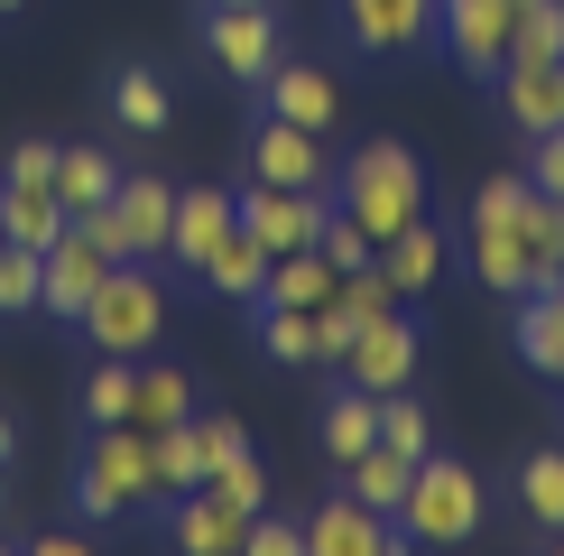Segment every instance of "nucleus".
Instances as JSON below:
<instances>
[{
	"instance_id": "1",
	"label": "nucleus",
	"mask_w": 564,
	"mask_h": 556,
	"mask_svg": "<svg viewBox=\"0 0 564 556\" xmlns=\"http://www.w3.org/2000/svg\"><path fill=\"white\" fill-rule=\"evenodd\" d=\"M75 334L93 343V353H121V362L149 353V343L167 334V278H158V260H111L102 288L84 297Z\"/></svg>"
},
{
	"instance_id": "2",
	"label": "nucleus",
	"mask_w": 564,
	"mask_h": 556,
	"mask_svg": "<svg viewBox=\"0 0 564 556\" xmlns=\"http://www.w3.org/2000/svg\"><path fill=\"white\" fill-rule=\"evenodd\" d=\"M343 214L370 232V250H380L398 223L426 214V168H416L408 139H370V149H351V168H343Z\"/></svg>"
},
{
	"instance_id": "3",
	"label": "nucleus",
	"mask_w": 564,
	"mask_h": 556,
	"mask_svg": "<svg viewBox=\"0 0 564 556\" xmlns=\"http://www.w3.org/2000/svg\"><path fill=\"white\" fill-rule=\"evenodd\" d=\"M158 492V463H149V427H93L84 455H75V501L93 528L130 520L139 501Z\"/></svg>"
},
{
	"instance_id": "4",
	"label": "nucleus",
	"mask_w": 564,
	"mask_h": 556,
	"mask_svg": "<svg viewBox=\"0 0 564 556\" xmlns=\"http://www.w3.org/2000/svg\"><path fill=\"white\" fill-rule=\"evenodd\" d=\"M481 528V473L454 455H426L408 473V501H398V538L408 547H454Z\"/></svg>"
},
{
	"instance_id": "5",
	"label": "nucleus",
	"mask_w": 564,
	"mask_h": 556,
	"mask_svg": "<svg viewBox=\"0 0 564 556\" xmlns=\"http://www.w3.org/2000/svg\"><path fill=\"white\" fill-rule=\"evenodd\" d=\"M324 214H334L324 185H260V177H250V195H231V223L260 232L269 260H278V250H305V242L324 232Z\"/></svg>"
},
{
	"instance_id": "6",
	"label": "nucleus",
	"mask_w": 564,
	"mask_h": 556,
	"mask_svg": "<svg viewBox=\"0 0 564 556\" xmlns=\"http://www.w3.org/2000/svg\"><path fill=\"white\" fill-rule=\"evenodd\" d=\"M343 381H351V389H370V399L408 389V381H416V324L398 316V307L361 316V324H351V343H343Z\"/></svg>"
},
{
	"instance_id": "7",
	"label": "nucleus",
	"mask_w": 564,
	"mask_h": 556,
	"mask_svg": "<svg viewBox=\"0 0 564 556\" xmlns=\"http://www.w3.org/2000/svg\"><path fill=\"white\" fill-rule=\"evenodd\" d=\"M435 38L454 46L463 75H500L519 46V0H435Z\"/></svg>"
},
{
	"instance_id": "8",
	"label": "nucleus",
	"mask_w": 564,
	"mask_h": 556,
	"mask_svg": "<svg viewBox=\"0 0 564 556\" xmlns=\"http://www.w3.org/2000/svg\"><path fill=\"white\" fill-rule=\"evenodd\" d=\"M102 269H111V250L93 242L84 223H65L56 242H46V269H37V307L56 316V324H75V316H84V297L102 288Z\"/></svg>"
},
{
	"instance_id": "9",
	"label": "nucleus",
	"mask_w": 564,
	"mask_h": 556,
	"mask_svg": "<svg viewBox=\"0 0 564 556\" xmlns=\"http://www.w3.org/2000/svg\"><path fill=\"white\" fill-rule=\"evenodd\" d=\"M204 56H214L231 84H260L278 65V10L269 0H250V10H204Z\"/></svg>"
},
{
	"instance_id": "10",
	"label": "nucleus",
	"mask_w": 564,
	"mask_h": 556,
	"mask_svg": "<svg viewBox=\"0 0 564 556\" xmlns=\"http://www.w3.org/2000/svg\"><path fill=\"white\" fill-rule=\"evenodd\" d=\"M351 46H370V56H416V46H435V0H334Z\"/></svg>"
},
{
	"instance_id": "11",
	"label": "nucleus",
	"mask_w": 564,
	"mask_h": 556,
	"mask_svg": "<svg viewBox=\"0 0 564 556\" xmlns=\"http://www.w3.org/2000/svg\"><path fill=\"white\" fill-rule=\"evenodd\" d=\"M111 223H121V260H167L176 185H158V177H121V185H111Z\"/></svg>"
},
{
	"instance_id": "12",
	"label": "nucleus",
	"mask_w": 564,
	"mask_h": 556,
	"mask_svg": "<svg viewBox=\"0 0 564 556\" xmlns=\"http://www.w3.org/2000/svg\"><path fill=\"white\" fill-rule=\"evenodd\" d=\"M250 177L260 185H324V130H305V121H269L250 130Z\"/></svg>"
},
{
	"instance_id": "13",
	"label": "nucleus",
	"mask_w": 564,
	"mask_h": 556,
	"mask_svg": "<svg viewBox=\"0 0 564 556\" xmlns=\"http://www.w3.org/2000/svg\"><path fill=\"white\" fill-rule=\"evenodd\" d=\"M380 547H398V520H380V510L351 501V492H334L305 520V556H380Z\"/></svg>"
},
{
	"instance_id": "14",
	"label": "nucleus",
	"mask_w": 564,
	"mask_h": 556,
	"mask_svg": "<svg viewBox=\"0 0 564 556\" xmlns=\"http://www.w3.org/2000/svg\"><path fill=\"white\" fill-rule=\"evenodd\" d=\"M490 84H500V111H509V121H519L528 139L564 130V56H555V65H528V56H509Z\"/></svg>"
},
{
	"instance_id": "15",
	"label": "nucleus",
	"mask_w": 564,
	"mask_h": 556,
	"mask_svg": "<svg viewBox=\"0 0 564 556\" xmlns=\"http://www.w3.org/2000/svg\"><path fill=\"white\" fill-rule=\"evenodd\" d=\"M260 103L278 111V121H305V130H324L343 111V93H334V75L324 65H296V56H278L269 75H260Z\"/></svg>"
},
{
	"instance_id": "16",
	"label": "nucleus",
	"mask_w": 564,
	"mask_h": 556,
	"mask_svg": "<svg viewBox=\"0 0 564 556\" xmlns=\"http://www.w3.org/2000/svg\"><path fill=\"white\" fill-rule=\"evenodd\" d=\"M204 288H214V297H241V307H260V288H269V242H260V232H241V223H231L223 232V242L214 250H204Z\"/></svg>"
},
{
	"instance_id": "17",
	"label": "nucleus",
	"mask_w": 564,
	"mask_h": 556,
	"mask_svg": "<svg viewBox=\"0 0 564 556\" xmlns=\"http://www.w3.org/2000/svg\"><path fill=\"white\" fill-rule=\"evenodd\" d=\"M231 232V185H185L176 195V232H167V260L176 269H204V250H214Z\"/></svg>"
},
{
	"instance_id": "18",
	"label": "nucleus",
	"mask_w": 564,
	"mask_h": 556,
	"mask_svg": "<svg viewBox=\"0 0 564 556\" xmlns=\"http://www.w3.org/2000/svg\"><path fill=\"white\" fill-rule=\"evenodd\" d=\"M370 260H380V278H389L398 297H426V288H435V269H444V242H435V223L416 214V223H398L389 242L370 250Z\"/></svg>"
},
{
	"instance_id": "19",
	"label": "nucleus",
	"mask_w": 564,
	"mask_h": 556,
	"mask_svg": "<svg viewBox=\"0 0 564 556\" xmlns=\"http://www.w3.org/2000/svg\"><path fill=\"white\" fill-rule=\"evenodd\" d=\"M334 288H343V269L324 260L315 242H305V250H278V260H269V288H260V307H305V316H315Z\"/></svg>"
},
{
	"instance_id": "20",
	"label": "nucleus",
	"mask_w": 564,
	"mask_h": 556,
	"mask_svg": "<svg viewBox=\"0 0 564 556\" xmlns=\"http://www.w3.org/2000/svg\"><path fill=\"white\" fill-rule=\"evenodd\" d=\"M519 362L564 381V288H528L519 297Z\"/></svg>"
},
{
	"instance_id": "21",
	"label": "nucleus",
	"mask_w": 564,
	"mask_h": 556,
	"mask_svg": "<svg viewBox=\"0 0 564 556\" xmlns=\"http://www.w3.org/2000/svg\"><path fill=\"white\" fill-rule=\"evenodd\" d=\"M65 223H75V214L56 204V185H0V242H19V250H46Z\"/></svg>"
},
{
	"instance_id": "22",
	"label": "nucleus",
	"mask_w": 564,
	"mask_h": 556,
	"mask_svg": "<svg viewBox=\"0 0 564 556\" xmlns=\"http://www.w3.org/2000/svg\"><path fill=\"white\" fill-rule=\"evenodd\" d=\"M167 538H176V547H195V556H231V547H241V520H231L214 492H176Z\"/></svg>"
},
{
	"instance_id": "23",
	"label": "nucleus",
	"mask_w": 564,
	"mask_h": 556,
	"mask_svg": "<svg viewBox=\"0 0 564 556\" xmlns=\"http://www.w3.org/2000/svg\"><path fill=\"white\" fill-rule=\"evenodd\" d=\"M149 463H158V492H204V436H195V417H176V427H149Z\"/></svg>"
},
{
	"instance_id": "24",
	"label": "nucleus",
	"mask_w": 564,
	"mask_h": 556,
	"mask_svg": "<svg viewBox=\"0 0 564 556\" xmlns=\"http://www.w3.org/2000/svg\"><path fill=\"white\" fill-rule=\"evenodd\" d=\"M167 111H176V93L158 84V65H121V75H111V121H121V130L158 139V130H167Z\"/></svg>"
},
{
	"instance_id": "25",
	"label": "nucleus",
	"mask_w": 564,
	"mask_h": 556,
	"mask_svg": "<svg viewBox=\"0 0 564 556\" xmlns=\"http://www.w3.org/2000/svg\"><path fill=\"white\" fill-rule=\"evenodd\" d=\"M324 446H334V463H361L370 446H380V399L370 389H334V408H324Z\"/></svg>"
},
{
	"instance_id": "26",
	"label": "nucleus",
	"mask_w": 564,
	"mask_h": 556,
	"mask_svg": "<svg viewBox=\"0 0 564 556\" xmlns=\"http://www.w3.org/2000/svg\"><path fill=\"white\" fill-rule=\"evenodd\" d=\"M519 510H528V528L564 538V446H536L519 463Z\"/></svg>"
},
{
	"instance_id": "27",
	"label": "nucleus",
	"mask_w": 564,
	"mask_h": 556,
	"mask_svg": "<svg viewBox=\"0 0 564 556\" xmlns=\"http://www.w3.org/2000/svg\"><path fill=\"white\" fill-rule=\"evenodd\" d=\"M473 278L500 297H528V250H519V223H473Z\"/></svg>"
},
{
	"instance_id": "28",
	"label": "nucleus",
	"mask_w": 564,
	"mask_h": 556,
	"mask_svg": "<svg viewBox=\"0 0 564 556\" xmlns=\"http://www.w3.org/2000/svg\"><path fill=\"white\" fill-rule=\"evenodd\" d=\"M176 417H195V389H185L176 362H149L130 381V427H176Z\"/></svg>"
},
{
	"instance_id": "29",
	"label": "nucleus",
	"mask_w": 564,
	"mask_h": 556,
	"mask_svg": "<svg viewBox=\"0 0 564 556\" xmlns=\"http://www.w3.org/2000/svg\"><path fill=\"white\" fill-rule=\"evenodd\" d=\"M408 473H416L408 455L370 446L361 463H343V492H351V501H370V510H380V520H398V501H408Z\"/></svg>"
},
{
	"instance_id": "30",
	"label": "nucleus",
	"mask_w": 564,
	"mask_h": 556,
	"mask_svg": "<svg viewBox=\"0 0 564 556\" xmlns=\"http://www.w3.org/2000/svg\"><path fill=\"white\" fill-rule=\"evenodd\" d=\"M111 185H121V168H111L102 149H56V204H65V214L111 204Z\"/></svg>"
},
{
	"instance_id": "31",
	"label": "nucleus",
	"mask_w": 564,
	"mask_h": 556,
	"mask_svg": "<svg viewBox=\"0 0 564 556\" xmlns=\"http://www.w3.org/2000/svg\"><path fill=\"white\" fill-rule=\"evenodd\" d=\"M204 492H214L223 510H231V520H260V510H269V473H260V463H250V455H231V463H214V473H204Z\"/></svg>"
},
{
	"instance_id": "32",
	"label": "nucleus",
	"mask_w": 564,
	"mask_h": 556,
	"mask_svg": "<svg viewBox=\"0 0 564 556\" xmlns=\"http://www.w3.org/2000/svg\"><path fill=\"white\" fill-rule=\"evenodd\" d=\"M130 381H139V362L102 353V371L84 381V417H93V427H130Z\"/></svg>"
},
{
	"instance_id": "33",
	"label": "nucleus",
	"mask_w": 564,
	"mask_h": 556,
	"mask_svg": "<svg viewBox=\"0 0 564 556\" xmlns=\"http://www.w3.org/2000/svg\"><path fill=\"white\" fill-rule=\"evenodd\" d=\"M380 446H389V455H408V463H426V455H435V427H426V408H416L408 389H389V399H380Z\"/></svg>"
},
{
	"instance_id": "34",
	"label": "nucleus",
	"mask_w": 564,
	"mask_h": 556,
	"mask_svg": "<svg viewBox=\"0 0 564 556\" xmlns=\"http://www.w3.org/2000/svg\"><path fill=\"white\" fill-rule=\"evenodd\" d=\"M509 56H528V65H555L564 56V0H528L519 10V46Z\"/></svg>"
},
{
	"instance_id": "35",
	"label": "nucleus",
	"mask_w": 564,
	"mask_h": 556,
	"mask_svg": "<svg viewBox=\"0 0 564 556\" xmlns=\"http://www.w3.org/2000/svg\"><path fill=\"white\" fill-rule=\"evenodd\" d=\"M37 269H46V250H19V242H0V316L37 307Z\"/></svg>"
},
{
	"instance_id": "36",
	"label": "nucleus",
	"mask_w": 564,
	"mask_h": 556,
	"mask_svg": "<svg viewBox=\"0 0 564 556\" xmlns=\"http://www.w3.org/2000/svg\"><path fill=\"white\" fill-rule=\"evenodd\" d=\"M241 547H250V556H296V547H305V520H278V510H260V520L241 528Z\"/></svg>"
},
{
	"instance_id": "37",
	"label": "nucleus",
	"mask_w": 564,
	"mask_h": 556,
	"mask_svg": "<svg viewBox=\"0 0 564 556\" xmlns=\"http://www.w3.org/2000/svg\"><path fill=\"white\" fill-rule=\"evenodd\" d=\"M519 204H528V177H490L473 195V223H519Z\"/></svg>"
},
{
	"instance_id": "38",
	"label": "nucleus",
	"mask_w": 564,
	"mask_h": 556,
	"mask_svg": "<svg viewBox=\"0 0 564 556\" xmlns=\"http://www.w3.org/2000/svg\"><path fill=\"white\" fill-rule=\"evenodd\" d=\"M10 185H56V139H19L10 149Z\"/></svg>"
},
{
	"instance_id": "39",
	"label": "nucleus",
	"mask_w": 564,
	"mask_h": 556,
	"mask_svg": "<svg viewBox=\"0 0 564 556\" xmlns=\"http://www.w3.org/2000/svg\"><path fill=\"white\" fill-rule=\"evenodd\" d=\"M528 185H536V195H564V130H546L528 149Z\"/></svg>"
},
{
	"instance_id": "40",
	"label": "nucleus",
	"mask_w": 564,
	"mask_h": 556,
	"mask_svg": "<svg viewBox=\"0 0 564 556\" xmlns=\"http://www.w3.org/2000/svg\"><path fill=\"white\" fill-rule=\"evenodd\" d=\"M195 436H204V463H231V455H250L241 417H195Z\"/></svg>"
},
{
	"instance_id": "41",
	"label": "nucleus",
	"mask_w": 564,
	"mask_h": 556,
	"mask_svg": "<svg viewBox=\"0 0 564 556\" xmlns=\"http://www.w3.org/2000/svg\"><path fill=\"white\" fill-rule=\"evenodd\" d=\"M10 455H19V417L0 408V463H10Z\"/></svg>"
},
{
	"instance_id": "42",
	"label": "nucleus",
	"mask_w": 564,
	"mask_h": 556,
	"mask_svg": "<svg viewBox=\"0 0 564 556\" xmlns=\"http://www.w3.org/2000/svg\"><path fill=\"white\" fill-rule=\"evenodd\" d=\"M204 10H250V0H204Z\"/></svg>"
},
{
	"instance_id": "43",
	"label": "nucleus",
	"mask_w": 564,
	"mask_h": 556,
	"mask_svg": "<svg viewBox=\"0 0 564 556\" xmlns=\"http://www.w3.org/2000/svg\"><path fill=\"white\" fill-rule=\"evenodd\" d=\"M19 10H29V0H0V19H19Z\"/></svg>"
}]
</instances>
